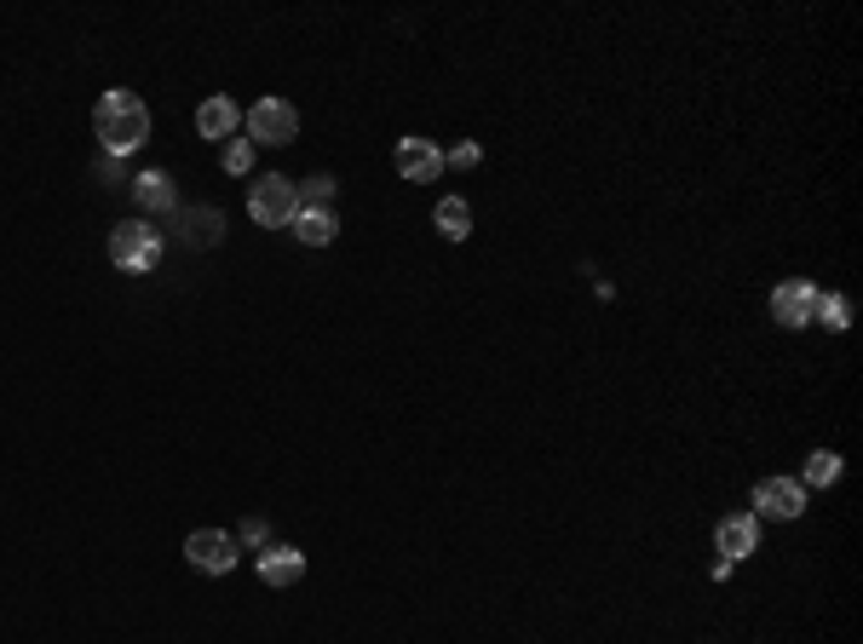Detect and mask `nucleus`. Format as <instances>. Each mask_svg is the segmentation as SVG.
<instances>
[{"mask_svg": "<svg viewBox=\"0 0 863 644\" xmlns=\"http://www.w3.org/2000/svg\"><path fill=\"white\" fill-rule=\"evenodd\" d=\"M92 121H98V139H105V156H127L150 139V110L139 105V92H127V87H110L98 98Z\"/></svg>", "mask_w": 863, "mask_h": 644, "instance_id": "nucleus-1", "label": "nucleus"}, {"mask_svg": "<svg viewBox=\"0 0 863 644\" xmlns=\"http://www.w3.org/2000/svg\"><path fill=\"white\" fill-rule=\"evenodd\" d=\"M294 214H300V190H294V179L265 174V179L248 190V219H254V225H265V230H288Z\"/></svg>", "mask_w": 863, "mask_h": 644, "instance_id": "nucleus-2", "label": "nucleus"}, {"mask_svg": "<svg viewBox=\"0 0 863 644\" xmlns=\"http://www.w3.org/2000/svg\"><path fill=\"white\" fill-rule=\"evenodd\" d=\"M242 121H248V145H265V150H282L300 139V110L288 98H259Z\"/></svg>", "mask_w": 863, "mask_h": 644, "instance_id": "nucleus-3", "label": "nucleus"}, {"mask_svg": "<svg viewBox=\"0 0 863 644\" xmlns=\"http://www.w3.org/2000/svg\"><path fill=\"white\" fill-rule=\"evenodd\" d=\"M110 259H116L121 270H132V277H145V270L161 265V230H150L145 219L116 225V236H110Z\"/></svg>", "mask_w": 863, "mask_h": 644, "instance_id": "nucleus-4", "label": "nucleus"}, {"mask_svg": "<svg viewBox=\"0 0 863 644\" xmlns=\"http://www.w3.org/2000/svg\"><path fill=\"white\" fill-rule=\"evenodd\" d=\"M754 513L777 518V524H794L806 513V484L801 478H760L754 484Z\"/></svg>", "mask_w": 863, "mask_h": 644, "instance_id": "nucleus-5", "label": "nucleus"}, {"mask_svg": "<svg viewBox=\"0 0 863 644\" xmlns=\"http://www.w3.org/2000/svg\"><path fill=\"white\" fill-rule=\"evenodd\" d=\"M185 558L202 575H230V564H237V541H230L225 529H196V535H185Z\"/></svg>", "mask_w": 863, "mask_h": 644, "instance_id": "nucleus-6", "label": "nucleus"}, {"mask_svg": "<svg viewBox=\"0 0 863 644\" xmlns=\"http://www.w3.org/2000/svg\"><path fill=\"white\" fill-rule=\"evenodd\" d=\"M397 174H404L409 185H432L444 174V150L432 139H404V145H397Z\"/></svg>", "mask_w": 863, "mask_h": 644, "instance_id": "nucleus-7", "label": "nucleus"}, {"mask_svg": "<svg viewBox=\"0 0 863 644\" xmlns=\"http://www.w3.org/2000/svg\"><path fill=\"white\" fill-rule=\"evenodd\" d=\"M300 575H306V553L300 547H282V541L259 547V582L265 587H294Z\"/></svg>", "mask_w": 863, "mask_h": 644, "instance_id": "nucleus-8", "label": "nucleus"}, {"mask_svg": "<svg viewBox=\"0 0 863 644\" xmlns=\"http://www.w3.org/2000/svg\"><path fill=\"white\" fill-rule=\"evenodd\" d=\"M772 317H777L783 328H806V323L817 317V288H812V283H783V288L772 294Z\"/></svg>", "mask_w": 863, "mask_h": 644, "instance_id": "nucleus-9", "label": "nucleus"}, {"mask_svg": "<svg viewBox=\"0 0 863 644\" xmlns=\"http://www.w3.org/2000/svg\"><path fill=\"white\" fill-rule=\"evenodd\" d=\"M714 547H720V558H725V564H743V558L760 547V518H754V513L725 518V524L714 529Z\"/></svg>", "mask_w": 863, "mask_h": 644, "instance_id": "nucleus-10", "label": "nucleus"}, {"mask_svg": "<svg viewBox=\"0 0 863 644\" xmlns=\"http://www.w3.org/2000/svg\"><path fill=\"white\" fill-rule=\"evenodd\" d=\"M132 196H139L145 214H179V190H173V179L161 174V167H150V174L132 179Z\"/></svg>", "mask_w": 863, "mask_h": 644, "instance_id": "nucleus-11", "label": "nucleus"}, {"mask_svg": "<svg viewBox=\"0 0 863 644\" xmlns=\"http://www.w3.org/2000/svg\"><path fill=\"white\" fill-rule=\"evenodd\" d=\"M237 127H242V110L230 105L225 92L219 98H202V110H196V132H202V139H230Z\"/></svg>", "mask_w": 863, "mask_h": 644, "instance_id": "nucleus-12", "label": "nucleus"}, {"mask_svg": "<svg viewBox=\"0 0 863 644\" xmlns=\"http://www.w3.org/2000/svg\"><path fill=\"white\" fill-rule=\"evenodd\" d=\"M288 230L300 236L306 248H328V242H335V236H340V219L328 214V208H300V214H294V225H288Z\"/></svg>", "mask_w": 863, "mask_h": 644, "instance_id": "nucleus-13", "label": "nucleus"}, {"mask_svg": "<svg viewBox=\"0 0 863 644\" xmlns=\"http://www.w3.org/2000/svg\"><path fill=\"white\" fill-rule=\"evenodd\" d=\"M432 225H438V236H449V242H467L473 236V208L460 196H444L438 208H432Z\"/></svg>", "mask_w": 863, "mask_h": 644, "instance_id": "nucleus-14", "label": "nucleus"}, {"mask_svg": "<svg viewBox=\"0 0 863 644\" xmlns=\"http://www.w3.org/2000/svg\"><path fill=\"white\" fill-rule=\"evenodd\" d=\"M841 466H846V460H841L835 449H812V455H806V472H801V484H812V489H829V484L841 478Z\"/></svg>", "mask_w": 863, "mask_h": 644, "instance_id": "nucleus-15", "label": "nucleus"}, {"mask_svg": "<svg viewBox=\"0 0 863 644\" xmlns=\"http://www.w3.org/2000/svg\"><path fill=\"white\" fill-rule=\"evenodd\" d=\"M185 230H190V242H196V248H214V242H219V230H225V219H219L214 208H190V214H185Z\"/></svg>", "mask_w": 863, "mask_h": 644, "instance_id": "nucleus-16", "label": "nucleus"}, {"mask_svg": "<svg viewBox=\"0 0 863 644\" xmlns=\"http://www.w3.org/2000/svg\"><path fill=\"white\" fill-rule=\"evenodd\" d=\"M812 323H829V328H852V299L846 294H817V317Z\"/></svg>", "mask_w": 863, "mask_h": 644, "instance_id": "nucleus-17", "label": "nucleus"}, {"mask_svg": "<svg viewBox=\"0 0 863 644\" xmlns=\"http://www.w3.org/2000/svg\"><path fill=\"white\" fill-rule=\"evenodd\" d=\"M294 190H300V208H328V196H335V179H328V174H317V179L294 185Z\"/></svg>", "mask_w": 863, "mask_h": 644, "instance_id": "nucleus-18", "label": "nucleus"}, {"mask_svg": "<svg viewBox=\"0 0 863 644\" xmlns=\"http://www.w3.org/2000/svg\"><path fill=\"white\" fill-rule=\"evenodd\" d=\"M248 167H254V145L248 139H230L225 145V174H248Z\"/></svg>", "mask_w": 863, "mask_h": 644, "instance_id": "nucleus-19", "label": "nucleus"}, {"mask_svg": "<svg viewBox=\"0 0 863 644\" xmlns=\"http://www.w3.org/2000/svg\"><path fill=\"white\" fill-rule=\"evenodd\" d=\"M444 161H455V167H478V161H484V150H478V145H455Z\"/></svg>", "mask_w": 863, "mask_h": 644, "instance_id": "nucleus-20", "label": "nucleus"}, {"mask_svg": "<svg viewBox=\"0 0 863 644\" xmlns=\"http://www.w3.org/2000/svg\"><path fill=\"white\" fill-rule=\"evenodd\" d=\"M242 541H254V547H271V535H265V524H259V518H248V524H242Z\"/></svg>", "mask_w": 863, "mask_h": 644, "instance_id": "nucleus-21", "label": "nucleus"}, {"mask_svg": "<svg viewBox=\"0 0 863 644\" xmlns=\"http://www.w3.org/2000/svg\"><path fill=\"white\" fill-rule=\"evenodd\" d=\"M98 174H105L110 185H127V179H121V156H105V161H98Z\"/></svg>", "mask_w": 863, "mask_h": 644, "instance_id": "nucleus-22", "label": "nucleus"}]
</instances>
